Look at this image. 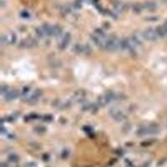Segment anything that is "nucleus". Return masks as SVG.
<instances>
[{
	"instance_id": "nucleus-12",
	"label": "nucleus",
	"mask_w": 167,
	"mask_h": 167,
	"mask_svg": "<svg viewBox=\"0 0 167 167\" xmlns=\"http://www.w3.org/2000/svg\"><path fill=\"white\" fill-rule=\"evenodd\" d=\"M85 98V92L84 90L76 91L72 96V99L74 102H82Z\"/></svg>"
},
{
	"instance_id": "nucleus-22",
	"label": "nucleus",
	"mask_w": 167,
	"mask_h": 167,
	"mask_svg": "<svg viewBox=\"0 0 167 167\" xmlns=\"http://www.w3.org/2000/svg\"><path fill=\"white\" fill-rule=\"evenodd\" d=\"M25 167H37V165L35 163H28Z\"/></svg>"
},
{
	"instance_id": "nucleus-11",
	"label": "nucleus",
	"mask_w": 167,
	"mask_h": 167,
	"mask_svg": "<svg viewBox=\"0 0 167 167\" xmlns=\"http://www.w3.org/2000/svg\"><path fill=\"white\" fill-rule=\"evenodd\" d=\"M20 95V92L16 89H9V91L4 95V98L7 100H13L17 99Z\"/></svg>"
},
{
	"instance_id": "nucleus-4",
	"label": "nucleus",
	"mask_w": 167,
	"mask_h": 167,
	"mask_svg": "<svg viewBox=\"0 0 167 167\" xmlns=\"http://www.w3.org/2000/svg\"><path fill=\"white\" fill-rule=\"evenodd\" d=\"M137 47L135 43L132 41L131 38H125L120 40V49L122 51H129V52H133L136 48Z\"/></svg>"
},
{
	"instance_id": "nucleus-2",
	"label": "nucleus",
	"mask_w": 167,
	"mask_h": 167,
	"mask_svg": "<svg viewBox=\"0 0 167 167\" xmlns=\"http://www.w3.org/2000/svg\"><path fill=\"white\" fill-rule=\"evenodd\" d=\"M120 40L115 36H107L104 49L108 51H115L117 49H120Z\"/></svg>"
},
{
	"instance_id": "nucleus-19",
	"label": "nucleus",
	"mask_w": 167,
	"mask_h": 167,
	"mask_svg": "<svg viewBox=\"0 0 167 167\" xmlns=\"http://www.w3.org/2000/svg\"><path fill=\"white\" fill-rule=\"evenodd\" d=\"M9 91V88L7 85H2V87H1V94H3L4 96Z\"/></svg>"
},
{
	"instance_id": "nucleus-23",
	"label": "nucleus",
	"mask_w": 167,
	"mask_h": 167,
	"mask_svg": "<svg viewBox=\"0 0 167 167\" xmlns=\"http://www.w3.org/2000/svg\"><path fill=\"white\" fill-rule=\"evenodd\" d=\"M7 131H8V130L5 129L4 126H2V127H1V134H2V135H4V133H7Z\"/></svg>"
},
{
	"instance_id": "nucleus-18",
	"label": "nucleus",
	"mask_w": 167,
	"mask_h": 167,
	"mask_svg": "<svg viewBox=\"0 0 167 167\" xmlns=\"http://www.w3.org/2000/svg\"><path fill=\"white\" fill-rule=\"evenodd\" d=\"M9 161L12 163H16V162L19 161V156L15 154H12L9 156Z\"/></svg>"
},
{
	"instance_id": "nucleus-1",
	"label": "nucleus",
	"mask_w": 167,
	"mask_h": 167,
	"mask_svg": "<svg viewBox=\"0 0 167 167\" xmlns=\"http://www.w3.org/2000/svg\"><path fill=\"white\" fill-rule=\"evenodd\" d=\"M107 36L101 29H96L94 34L91 35V39L94 42V44L99 48H104Z\"/></svg>"
},
{
	"instance_id": "nucleus-24",
	"label": "nucleus",
	"mask_w": 167,
	"mask_h": 167,
	"mask_svg": "<svg viewBox=\"0 0 167 167\" xmlns=\"http://www.w3.org/2000/svg\"><path fill=\"white\" fill-rule=\"evenodd\" d=\"M0 167H8V165H7L6 163H4V162H3V163H1V166Z\"/></svg>"
},
{
	"instance_id": "nucleus-3",
	"label": "nucleus",
	"mask_w": 167,
	"mask_h": 167,
	"mask_svg": "<svg viewBox=\"0 0 167 167\" xmlns=\"http://www.w3.org/2000/svg\"><path fill=\"white\" fill-rule=\"evenodd\" d=\"M160 129L157 125H148V126H143L141 127L137 131V135L139 136H152L159 133Z\"/></svg>"
},
{
	"instance_id": "nucleus-6",
	"label": "nucleus",
	"mask_w": 167,
	"mask_h": 167,
	"mask_svg": "<svg viewBox=\"0 0 167 167\" xmlns=\"http://www.w3.org/2000/svg\"><path fill=\"white\" fill-rule=\"evenodd\" d=\"M110 115L114 120H117V121H123L126 118L124 112L122 110H120L119 108H116V107L110 109Z\"/></svg>"
},
{
	"instance_id": "nucleus-16",
	"label": "nucleus",
	"mask_w": 167,
	"mask_h": 167,
	"mask_svg": "<svg viewBox=\"0 0 167 167\" xmlns=\"http://www.w3.org/2000/svg\"><path fill=\"white\" fill-rule=\"evenodd\" d=\"M61 33H62V30H61V28H60V27H59L58 25H54V26H52L51 36H60V35H61Z\"/></svg>"
},
{
	"instance_id": "nucleus-13",
	"label": "nucleus",
	"mask_w": 167,
	"mask_h": 167,
	"mask_svg": "<svg viewBox=\"0 0 167 167\" xmlns=\"http://www.w3.org/2000/svg\"><path fill=\"white\" fill-rule=\"evenodd\" d=\"M144 9H146V10L152 12L156 9V4L154 2H146V4H144Z\"/></svg>"
},
{
	"instance_id": "nucleus-8",
	"label": "nucleus",
	"mask_w": 167,
	"mask_h": 167,
	"mask_svg": "<svg viewBox=\"0 0 167 167\" xmlns=\"http://www.w3.org/2000/svg\"><path fill=\"white\" fill-rule=\"evenodd\" d=\"M42 96V91L40 89H35L34 91L30 92V94H29L25 98V100L29 103H31V104H34L36 103L39 99L41 98Z\"/></svg>"
},
{
	"instance_id": "nucleus-7",
	"label": "nucleus",
	"mask_w": 167,
	"mask_h": 167,
	"mask_svg": "<svg viewBox=\"0 0 167 167\" xmlns=\"http://www.w3.org/2000/svg\"><path fill=\"white\" fill-rule=\"evenodd\" d=\"M142 35H143V38L145 39L149 40V41H155L159 38L156 33V30L154 29H151V28L146 29Z\"/></svg>"
},
{
	"instance_id": "nucleus-9",
	"label": "nucleus",
	"mask_w": 167,
	"mask_h": 167,
	"mask_svg": "<svg viewBox=\"0 0 167 167\" xmlns=\"http://www.w3.org/2000/svg\"><path fill=\"white\" fill-rule=\"evenodd\" d=\"M71 40V35L69 33H66L64 35L59 38V48L60 49H65L66 48L68 47L69 44Z\"/></svg>"
},
{
	"instance_id": "nucleus-15",
	"label": "nucleus",
	"mask_w": 167,
	"mask_h": 167,
	"mask_svg": "<svg viewBox=\"0 0 167 167\" xmlns=\"http://www.w3.org/2000/svg\"><path fill=\"white\" fill-rule=\"evenodd\" d=\"M131 39H132V41L135 43V44H136V46L141 45V44H142V39H144V38H143V35L141 37L140 34H134V35L132 37H131Z\"/></svg>"
},
{
	"instance_id": "nucleus-5",
	"label": "nucleus",
	"mask_w": 167,
	"mask_h": 167,
	"mask_svg": "<svg viewBox=\"0 0 167 167\" xmlns=\"http://www.w3.org/2000/svg\"><path fill=\"white\" fill-rule=\"evenodd\" d=\"M17 37L14 33H7L1 36V45L2 46H7L9 44H15Z\"/></svg>"
},
{
	"instance_id": "nucleus-10",
	"label": "nucleus",
	"mask_w": 167,
	"mask_h": 167,
	"mask_svg": "<svg viewBox=\"0 0 167 167\" xmlns=\"http://www.w3.org/2000/svg\"><path fill=\"white\" fill-rule=\"evenodd\" d=\"M37 45V42L34 39L29 38L22 40L19 44V47L23 49H31V48L35 47Z\"/></svg>"
},
{
	"instance_id": "nucleus-14",
	"label": "nucleus",
	"mask_w": 167,
	"mask_h": 167,
	"mask_svg": "<svg viewBox=\"0 0 167 167\" xmlns=\"http://www.w3.org/2000/svg\"><path fill=\"white\" fill-rule=\"evenodd\" d=\"M125 9V5L121 2H116L114 4V9L117 13H122L124 12Z\"/></svg>"
},
{
	"instance_id": "nucleus-21",
	"label": "nucleus",
	"mask_w": 167,
	"mask_h": 167,
	"mask_svg": "<svg viewBox=\"0 0 167 167\" xmlns=\"http://www.w3.org/2000/svg\"><path fill=\"white\" fill-rule=\"evenodd\" d=\"M21 16L23 17V18H24V19H27V18H29V14L27 12V11H23L22 13H21Z\"/></svg>"
},
{
	"instance_id": "nucleus-20",
	"label": "nucleus",
	"mask_w": 167,
	"mask_h": 167,
	"mask_svg": "<svg viewBox=\"0 0 167 167\" xmlns=\"http://www.w3.org/2000/svg\"><path fill=\"white\" fill-rule=\"evenodd\" d=\"M162 29H163V30H164L165 35L167 36V21H166V22L164 23V24L162 25Z\"/></svg>"
},
{
	"instance_id": "nucleus-17",
	"label": "nucleus",
	"mask_w": 167,
	"mask_h": 167,
	"mask_svg": "<svg viewBox=\"0 0 167 167\" xmlns=\"http://www.w3.org/2000/svg\"><path fill=\"white\" fill-rule=\"evenodd\" d=\"M144 7L143 6H141V4H136L135 5H133V8H132V9H133V12H135L136 14H138V13H141V11H142V9H143Z\"/></svg>"
}]
</instances>
